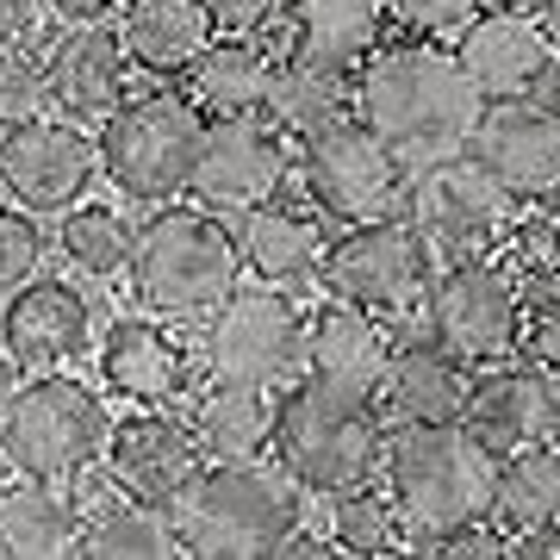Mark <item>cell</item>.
I'll return each instance as SVG.
<instances>
[{
  "label": "cell",
  "instance_id": "32",
  "mask_svg": "<svg viewBox=\"0 0 560 560\" xmlns=\"http://www.w3.org/2000/svg\"><path fill=\"white\" fill-rule=\"evenodd\" d=\"M75 555H94V560H162V555H180V536H175L168 504L131 499V492H125V499L101 504V511H81Z\"/></svg>",
  "mask_w": 560,
  "mask_h": 560
},
{
  "label": "cell",
  "instance_id": "11",
  "mask_svg": "<svg viewBox=\"0 0 560 560\" xmlns=\"http://www.w3.org/2000/svg\"><path fill=\"white\" fill-rule=\"evenodd\" d=\"M517 200L486 175L474 156H442L423 168H405L399 187V219L418 224V237L436 256H480L511 231Z\"/></svg>",
  "mask_w": 560,
  "mask_h": 560
},
{
  "label": "cell",
  "instance_id": "34",
  "mask_svg": "<svg viewBox=\"0 0 560 560\" xmlns=\"http://www.w3.org/2000/svg\"><path fill=\"white\" fill-rule=\"evenodd\" d=\"M57 249L94 280L125 275V261H131V219L119 206H69L62 231H57Z\"/></svg>",
  "mask_w": 560,
  "mask_h": 560
},
{
  "label": "cell",
  "instance_id": "39",
  "mask_svg": "<svg viewBox=\"0 0 560 560\" xmlns=\"http://www.w3.org/2000/svg\"><path fill=\"white\" fill-rule=\"evenodd\" d=\"M212 32H237V38H261L280 20V0H206Z\"/></svg>",
  "mask_w": 560,
  "mask_h": 560
},
{
  "label": "cell",
  "instance_id": "35",
  "mask_svg": "<svg viewBox=\"0 0 560 560\" xmlns=\"http://www.w3.org/2000/svg\"><path fill=\"white\" fill-rule=\"evenodd\" d=\"M50 106V88H44V62L25 50V44H0V125L38 119Z\"/></svg>",
  "mask_w": 560,
  "mask_h": 560
},
{
  "label": "cell",
  "instance_id": "27",
  "mask_svg": "<svg viewBox=\"0 0 560 560\" xmlns=\"http://www.w3.org/2000/svg\"><path fill=\"white\" fill-rule=\"evenodd\" d=\"M119 7H125L119 38L131 50V69H143L156 81L187 75V62L212 44L206 0H119Z\"/></svg>",
  "mask_w": 560,
  "mask_h": 560
},
{
  "label": "cell",
  "instance_id": "22",
  "mask_svg": "<svg viewBox=\"0 0 560 560\" xmlns=\"http://www.w3.org/2000/svg\"><path fill=\"white\" fill-rule=\"evenodd\" d=\"M486 523L504 536V548L523 555H560V448L548 436L523 442L492 460V504Z\"/></svg>",
  "mask_w": 560,
  "mask_h": 560
},
{
  "label": "cell",
  "instance_id": "7",
  "mask_svg": "<svg viewBox=\"0 0 560 560\" xmlns=\"http://www.w3.org/2000/svg\"><path fill=\"white\" fill-rule=\"evenodd\" d=\"M200 119L206 113L175 88L125 94L101 119V138H94L101 175L138 206H162L187 194V162H194V143H200Z\"/></svg>",
  "mask_w": 560,
  "mask_h": 560
},
{
  "label": "cell",
  "instance_id": "41",
  "mask_svg": "<svg viewBox=\"0 0 560 560\" xmlns=\"http://www.w3.org/2000/svg\"><path fill=\"white\" fill-rule=\"evenodd\" d=\"M44 7H50V13H57V20H106V13H113V7H119V0H44Z\"/></svg>",
  "mask_w": 560,
  "mask_h": 560
},
{
  "label": "cell",
  "instance_id": "13",
  "mask_svg": "<svg viewBox=\"0 0 560 560\" xmlns=\"http://www.w3.org/2000/svg\"><path fill=\"white\" fill-rule=\"evenodd\" d=\"M287 187V131L261 119V113H219L200 119V143L187 162V200L237 219L249 206L275 200Z\"/></svg>",
  "mask_w": 560,
  "mask_h": 560
},
{
  "label": "cell",
  "instance_id": "8",
  "mask_svg": "<svg viewBox=\"0 0 560 560\" xmlns=\"http://www.w3.org/2000/svg\"><path fill=\"white\" fill-rule=\"evenodd\" d=\"M305 349V312L287 287H231L200 330V368L212 381H243V386H287L300 374Z\"/></svg>",
  "mask_w": 560,
  "mask_h": 560
},
{
  "label": "cell",
  "instance_id": "21",
  "mask_svg": "<svg viewBox=\"0 0 560 560\" xmlns=\"http://www.w3.org/2000/svg\"><path fill=\"white\" fill-rule=\"evenodd\" d=\"M44 88H50V106L62 119H106L113 106L131 94V50L113 25L101 20H75L50 50H44Z\"/></svg>",
  "mask_w": 560,
  "mask_h": 560
},
{
  "label": "cell",
  "instance_id": "6",
  "mask_svg": "<svg viewBox=\"0 0 560 560\" xmlns=\"http://www.w3.org/2000/svg\"><path fill=\"white\" fill-rule=\"evenodd\" d=\"M106 399L69 374H25L0 411V460L32 480H81L106 448Z\"/></svg>",
  "mask_w": 560,
  "mask_h": 560
},
{
  "label": "cell",
  "instance_id": "46",
  "mask_svg": "<svg viewBox=\"0 0 560 560\" xmlns=\"http://www.w3.org/2000/svg\"><path fill=\"white\" fill-rule=\"evenodd\" d=\"M548 106H555V113H560V81H555V94H548Z\"/></svg>",
  "mask_w": 560,
  "mask_h": 560
},
{
  "label": "cell",
  "instance_id": "16",
  "mask_svg": "<svg viewBox=\"0 0 560 560\" xmlns=\"http://www.w3.org/2000/svg\"><path fill=\"white\" fill-rule=\"evenodd\" d=\"M448 50L480 88V101H523L541 94L555 75V44L529 7H480Z\"/></svg>",
  "mask_w": 560,
  "mask_h": 560
},
{
  "label": "cell",
  "instance_id": "42",
  "mask_svg": "<svg viewBox=\"0 0 560 560\" xmlns=\"http://www.w3.org/2000/svg\"><path fill=\"white\" fill-rule=\"evenodd\" d=\"M536 20H541V32H548V44H555V57H560V0H536Z\"/></svg>",
  "mask_w": 560,
  "mask_h": 560
},
{
  "label": "cell",
  "instance_id": "33",
  "mask_svg": "<svg viewBox=\"0 0 560 560\" xmlns=\"http://www.w3.org/2000/svg\"><path fill=\"white\" fill-rule=\"evenodd\" d=\"M330 541L342 555H405V517L393 492L374 480L330 492Z\"/></svg>",
  "mask_w": 560,
  "mask_h": 560
},
{
  "label": "cell",
  "instance_id": "25",
  "mask_svg": "<svg viewBox=\"0 0 560 560\" xmlns=\"http://www.w3.org/2000/svg\"><path fill=\"white\" fill-rule=\"evenodd\" d=\"M467 381H474L467 361L448 355L442 342H430L418 330V337H399V349H393L381 399L393 411V423H460Z\"/></svg>",
  "mask_w": 560,
  "mask_h": 560
},
{
  "label": "cell",
  "instance_id": "45",
  "mask_svg": "<svg viewBox=\"0 0 560 560\" xmlns=\"http://www.w3.org/2000/svg\"><path fill=\"white\" fill-rule=\"evenodd\" d=\"M548 212H555V219H560V180H555V187H548Z\"/></svg>",
  "mask_w": 560,
  "mask_h": 560
},
{
  "label": "cell",
  "instance_id": "3",
  "mask_svg": "<svg viewBox=\"0 0 560 560\" xmlns=\"http://www.w3.org/2000/svg\"><path fill=\"white\" fill-rule=\"evenodd\" d=\"M381 474L405 517V555H442V541L486 523L492 455L467 423H399L386 436Z\"/></svg>",
  "mask_w": 560,
  "mask_h": 560
},
{
  "label": "cell",
  "instance_id": "20",
  "mask_svg": "<svg viewBox=\"0 0 560 560\" xmlns=\"http://www.w3.org/2000/svg\"><path fill=\"white\" fill-rule=\"evenodd\" d=\"M231 237H237V261L268 287H287L300 293L312 280H324V256H330V219L318 206L300 200H261L249 212L231 219Z\"/></svg>",
  "mask_w": 560,
  "mask_h": 560
},
{
  "label": "cell",
  "instance_id": "23",
  "mask_svg": "<svg viewBox=\"0 0 560 560\" xmlns=\"http://www.w3.org/2000/svg\"><path fill=\"white\" fill-rule=\"evenodd\" d=\"M94 361H101L106 393H113V399H131V405H168V399L187 393V381H194V361H187L180 337L156 318L106 324Z\"/></svg>",
  "mask_w": 560,
  "mask_h": 560
},
{
  "label": "cell",
  "instance_id": "43",
  "mask_svg": "<svg viewBox=\"0 0 560 560\" xmlns=\"http://www.w3.org/2000/svg\"><path fill=\"white\" fill-rule=\"evenodd\" d=\"M13 386H20V368H13L7 342H0V411H7V399H13Z\"/></svg>",
  "mask_w": 560,
  "mask_h": 560
},
{
  "label": "cell",
  "instance_id": "10",
  "mask_svg": "<svg viewBox=\"0 0 560 560\" xmlns=\"http://www.w3.org/2000/svg\"><path fill=\"white\" fill-rule=\"evenodd\" d=\"M430 280H436V249L418 237V224L393 219V212L349 224V231L330 243V256H324V287H330V300H349V305H361V312H374V318H386V324L418 318Z\"/></svg>",
  "mask_w": 560,
  "mask_h": 560
},
{
  "label": "cell",
  "instance_id": "24",
  "mask_svg": "<svg viewBox=\"0 0 560 560\" xmlns=\"http://www.w3.org/2000/svg\"><path fill=\"white\" fill-rule=\"evenodd\" d=\"M460 423L474 430L486 455L499 460L523 442L548 436V374L529 368V361H486L480 374L467 381V405H460Z\"/></svg>",
  "mask_w": 560,
  "mask_h": 560
},
{
  "label": "cell",
  "instance_id": "38",
  "mask_svg": "<svg viewBox=\"0 0 560 560\" xmlns=\"http://www.w3.org/2000/svg\"><path fill=\"white\" fill-rule=\"evenodd\" d=\"M486 0H386V13L418 32V38H442V32H460V25L480 13Z\"/></svg>",
  "mask_w": 560,
  "mask_h": 560
},
{
  "label": "cell",
  "instance_id": "30",
  "mask_svg": "<svg viewBox=\"0 0 560 560\" xmlns=\"http://www.w3.org/2000/svg\"><path fill=\"white\" fill-rule=\"evenodd\" d=\"M194 436L206 460H237V455H268V430H275V386H243V381H212L194 393Z\"/></svg>",
  "mask_w": 560,
  "mask_h": 560
},
{
  "label": "cell",
  "instance_id": "40",
  "mask_svg": "<svg viewBox=\"0 0 560 560\" xmlns=\"http://www.w3.org/2000/svg\"><path fill=\"white\" fill-rule=\"evenodd\" d=\"M38 25V0H0V44H25Z\"/></svg>",
  "mask_w": 560,
  "mask_h": 560
},
{
  "label": "cell",
  "instance_id": "31",
  "mask_svg": "<svg viewBox=\"0 0 560 560\" xmlns=\"http://www.w3.org/2000/svg\"><path fill=\"white\" fill-rule=\"evenodd\" d=\"M280 13H287L293 50L355 69V62L381 44L386 0H280Z\"/></svg>",
  "mask_w": 560,
  "mask_h": 560
},
{
  "label": "cell",
  "instance_id": "29",
  "mask_svg": "<svg viewBox=\"0 0 560 560\" xmlns=\"http://www.w3.org/2000/svg\"><path fill=\"white\" fill-rule=\"evenodd\" d=\"M75 529H81V504L69 499L62 480L20 474L13 486H0V555L7 560L75 555Z\"/></svg>",
  "mask_w": 560,
  "mask_h": 560
},
{
  "label": "cell",
  "instance_id": "5",
  "mask_svg": "<svg viewBox=\"0 0 560 560\" xmlns=\"http://www.w3.org/2000/svg\"><path fill=\"white\" fill-rule=\"evenodd\" d=\"M243 261L237 237L219 212L206 206H168L162 200L150 219L131 231V300L156 318H206L212 305L237 287Z\"/></svg>",
  "mask_w": 560,
  "mask_h": 560
},
{
  "label": "cell",
  "instance_id": "14",
  "mask_svg": "<svg viewBox=\"0 0 560 560\" xmlns=\"http://www.w3.org/2000/svg\"><path fill=\"white\" fill-rule=\"evenodd\" d=\"M101 175V156L75 119H20L0 125V194L25 212H69Z\"/></svg>",
  "mask_w": 560,
  "mask_h": 560
},
{
  "label": "cell",
  "instance_id": "18",
  "mask_svg": "<svg viewBox=\"0 0 560 560\" xmlns=\"http://www.w3.org/2000/svg\"><path fill=\"white\" fill-rule=\"evenodd\" d=\"M0 342L20 374H57L69 361L88 355L94 342V312L69 280L32 275L25 287L7 293V312H0Z\"/></svg>",
  "mask_w": 560,
  "mask_h": 560
},
{
  "label": "cell",
  "instance_id": "36",
  "mask_svg": "<svg viewBox=\"0 0 560 560\" xmlns=\"http://www.w3.org/2000/svg\"><path fill=\"white\" fill-rule=\"evenodd\" d=\"M38 261H44V224H38V212L0 200V293L25 287V280L38 275Z\"/></svg>",
  "mask_w": 560,
  "mask_h": 560
},
{
  "label": "cell",
  "instance_id": "44",
  "mask_svg": "<svg viewBox=\"0 0 560 560\" xmlns=\"http://www.w3.org/2000/svg\"><path fill=\"white\" fill-rule=\"evenodd\" d=\"M548 442L560 448V374H548Z\"/></svg>",
  "mask_w": 560,
  "mask_h": 560
},
{
  "label": "cell",
  "instance_id": "19",
  "mask_svg": "<svg viewBox=\"0 0 560 560\" xmlns=\"http://www.w3.org/2000/svg\"><path fill=\"white\" fill-rule=\"evenodd\" d=\"M393 349H399V324L374 318V312H361L349 300H324L305 318L300 374H312L324 386H342V393H361V399H381Z\"/></svg>",
  "mask_w": 560,
  "mask_h": 560
},
{
  "label": "cell",
  "instance_id": "12",
  "mask_svg": "<svg viewBox=\"0 0 560 560\" xmlns=\"http://www.w3.org/2000/svg\"><path fill=\"white\" fill-rule=\"evenodd\" d=\"M300 180L305 200L330 224H361L399 206L405 162L349 113V119H330L300 138Z\"/></svg>",
  "mask_w": 560,
  "mask_h": 560
},
{
  "label": "cell",
  "instance_id": "2",
  "mask_svg": "<svg viewBox=\"0 0 560 560\" xmlns=\"http://www.w3.org/2000/svg\"><path fill=\"white\" fill-rule=\"evenodd\" d=\"M168 517H175L180 555H287V541L305 529V486L280 460L261 455L200 460V474L168 499Z\"/></svg>",
  "mask_w": 560,
  "mask_h": 560
},
{
  "label": "cell",
  "instance_id": "4",
  "mask_svg": "<svg viewBox=\"0 0 560 560\" xmlns=\"http://www.w3.org/2000/svg\"><path fill=\"white\" fill-rule=\"evenodd\" d=\"M386 455V418L381 399H361L342 386H324L312 374H293L275 386V430H268V460H280L305 492H342L355 480H374Z\"/></svg>",
  "mask_w": 560,
  "mask_h": 560
},
{
  "label": "cell",
  "instance_id": "28",
  "mask_svg": "<svg viewBox=\"0 0 560 560\" xmlns=\"http://www.w3.org/2000/svg\"><path fill=\"white\" fill-rule=\"evenodd\" d=\"M268 75H275V50H268L261 38L212 32V44L187 62L180 81H187V101L200 106L206 119H219V113H261Z\"/></svg>",
  "mask_w": 560,
  "mask_h": 560
},
{
  "label": "cell",
  "instance_id": "9",
  "mask_svg": "<svg viewBox=\"0 0 560 560\" xmlns=\"http://www.w3.org/2000/svg\"><path fill=\"white\" fill-rule=\"evenodd\" d=\"M423 337L442 342L448 355H460L467 368L517 355V324H523V280L511 261L480 256H448L430 293L418 305Z\"/></svg>",
  "mask_w": 560,
  "mask_h": 560
},
{
  "label": "cell",
  "instance_id": "17",
  "mask_svg": "<svg viewBox=\"0 0 560 560\" xmlns=\"http://www.w3.org/2000/svg\"><path fill=\"white\" fill-rule=\"evenodd\" d=\"M101 460H106V480L119 486V492L168 504L180 486L200 474L206 448H200V436H194V423L187 418L162 411V405H138L125 423L106 430Z\"/></svg>",
  "mask_w": 560,
  "mask_h": 560
},
{
  "label": "cell",
  "instance_id": "15",
  "mask_svg": "<svg viewBox=\"0 0 560 560\" xmlns=\"http://www.w3.org/2000/svg\"><path fill=\"white\" fill-rule=\"evenodd\" d=\"M467 156L499 180L511 200H548L560 180V113L536 94L523 101H486Z\"/></svg>",
  "mask_w": 560,
  "mask_h": 560
},
{
  "label": "cell",
  "instance_id": "37",
  "mask_svg": "<svg viewBox=\"0 0 560 560\" xmlns=\"http://www.w3.org/2000/svg\"><path fill=\"white\" fill-rule=\"evenodd\" d=\"M517 355L541 374H560V300H523Z\"/></svg>",
  "mask_w": 560,
  "mask_h": 560
},
{
  "label": "cell",
  "instance_id": "26",
  "mask_svg": "<svg viewBox=\"0 0 560 560\" xmlns=\"http://www.w3.org/2000/svg\"><path fill=\"white\" fill-rule=\"evenodd\" d=\"M355 113V69L324 57H305V50H287L275 57V75H268V101H261V119L287 131V138H305L330 119H349Z\"/></svg>",
  "mask_w": 560,
  "mask_h": 560
},
{
  "label": "cell",
  "instance_id": "1",
  "mask_svg": "<svg viewBox=\"0 0 560 560\" xmlns=\"http://www.w3.org/2000/svg\"><path fill=\"white\" fill-rule=\"evenodd\" d=\"M480 113H486L480 88L467 81L455 50H442L436 38L411 32L399 44H374L355 62V119L405 168L467 156V138H474Z\"/></svg>",
  "mask_w": 560,
  "mask_h": 560
}]
</instances>
